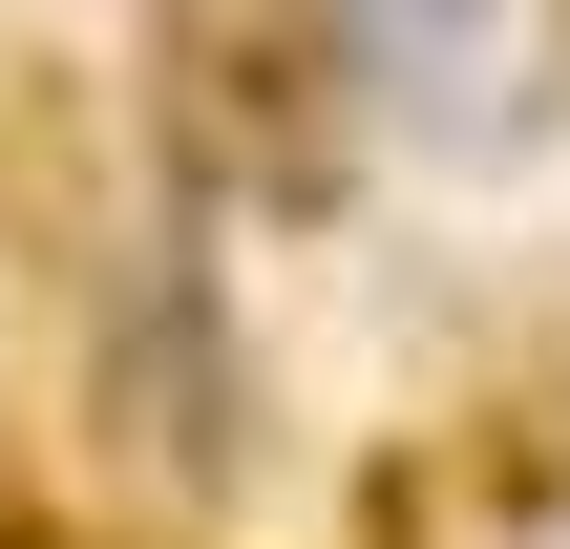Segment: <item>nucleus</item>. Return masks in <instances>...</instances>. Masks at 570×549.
Segmentation results:
<instances>
[{"mask_svg": "<svg viewBox=\"0 0 570 549\" xmlns=\"http://www.w3.org/2000/svg\"><path fill=\"white\" fill-rule=\"evenodd\" d=\"M465 21H487V0H338V63L423 85V63H465Z\"/></svg>", "mask_w": 570, "mask_h": 549, "instance_id": "f257e3e1", "label": "nucleus"}]
</instances>
